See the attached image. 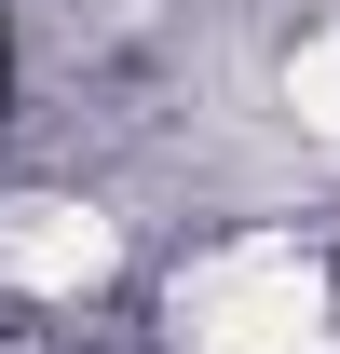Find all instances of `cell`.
<instances>
[{"mask_svg":"<svg viewBox=\"0 0 340 354\" xmlns=\"http://www.w3.org/2000/svg\"><path fill=\"white\" fill-rule=\"evenodd\" d=\"M164 327H177V354H327L340 300H327V259H313V245L245 232V245H218V259L177 272Z\"/></svg>","mask_w":340,"mask_h":354,"instance_id":"cell-1","label":"cell"},{"mask_svg":"<svg viewBox=\"0 0 340 354\" xmlns=\"http://www.w3.org/2000/svg\"><path fill=\"white\" fill-rule=\"evenodd\" d=\"M95 272H109V218H95V205H68V191H14V205H0V286L82 300Z\"/></svg>","mask_w":340,"mask_h":354,"instance_id":"cell-2","label":"cell"},{"mask_svg":"<svg viewBox=\"0 0 340 354\" xmlns=\"http://www.w3.org/2000/svg\"><path fill=\"white\" fill-rule=\"evenodd\" d=\"M286 109H299V136H340V28L286 55Z\"/></svg>","mask_w":340,"mask_h":354,"instance_id":"cell-3","label":"cell"}]
</instances>
